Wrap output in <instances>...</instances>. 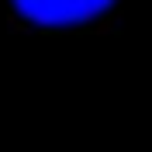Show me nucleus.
Wrapping results in <instances>:
<instances>
[{
    "label": "nucleus",
    "mask_w": 152,
    "mask_h": 152,
    "mask_svg": "<svg viewBox=\"0 0 152 152\" xmlns=\"http://www.w3.org/2000/svg\"><path fill=\"white\" fill-rule=\"evenodd\" d=\"M24 21L38 28H76L104 18L114 0H10Z\"/></svg>",
    "instance_id": "f257e3e1"
}]
</instances>
